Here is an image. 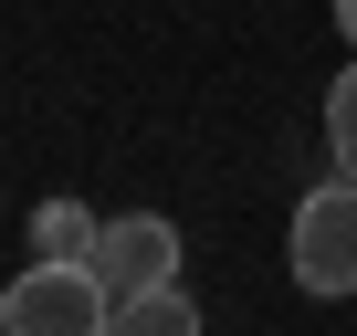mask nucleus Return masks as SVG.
I'll list each match as a JSON object with an SVG mask.
<instances>
[{
  "mask_svg": "<svg viewBox=\"0 0 357 336\" xmlns=\"http://www.w3.org/2000/svg\"><path fill=\"white\" fill-rule=\"evenodd\" d=\"M105 315L116 294L95 284V263H32L0 294V336H105Z\"/></svg>",
  "mask_w": 357,
  "mask_h": 336,
  "instance_id": "nucleus-1",
  "label": "nucleus"
},
{
  "mask_svg": "<svg viewBox=\"0 0 357 336\" xmlns=\"http://www.w3.org/2000/svg\"><path fill=\"white\" fill-rule=\"evenodd\" d=\"M284 252H294V284H305V294H357V179L305 190Z\"/></svg>",
  "mask_w": 357,
  "mask_h": 336,
  "instance_id": "nucleus-2",
  "label": "nucleus"
},
{
  "mask_svg": "<svg viewBox=\"0 0 357 336\" xmlns=\"http://www.w3.org/2000/svg\"><path fill=\"white\" fill-rule=\"evenodd\" d=\"M95 284L126 305V294H158V284H178V221H158V211H126V221H105L95 231Z\"/></svg>",
  "mask_w": 357,
  "mask_h": 336,
  "instance_id": "nucleus-3",
  "label": "nucleus"
},
{
  "mask_svg": "<svg viewBox=\"0 0 357 336\" xmlns=\"http://www.w3.org/2000/svg\"><path fill=\"white\" fill-rule=\"evenodd\" d=\"M105 336H200V305L178 294V284H158V294H126L105 315Z\"/></svg>",
  "mask_w": 357,
  "mask_h": 336,
  "instance_id": "nucleus-4",
  "label": "nucleus"
},
{
  "mask_svg": "<svg viewBox=\"0 0 357 336\" xmlns=\"http://www.w3.org/2000/svg\"><path fill=\"white\" fill-rule=\"evenodd\" d=\"M95 231H105V221H95L84 200H43V211H32V252H43V263H84Z\"/></svg>",
  "mask_w": 357,
  "mask_h": 336,
  "instance_id": "nucleus-5",
  "label": "nucleus"
},
{
  "mask_svg": "<svg viewBox=\"0 0 357 336\" xmlns=\"http://www.w3.org/2000/svg\"><path fill=\"white\" fill-rule=\"evenodd\" d=\"M326 147H336V179H357V63L326 84Z\"/></svg>",
  "mask_w": 357,
  "mask_h": 336,
  "instance_id": "nucleus-6",
  "label": "nucleus"
},
{
  "mask_svg": "<svg viewBox=\"0 0 357 336\" xmlns=\"http://www.w3.org/2000/svg\"><path fill=\"white\" fill-rule=\"evenodd\" d=\"M336 32H347V43H357V0H336Z\"/></svg>",
  "mask_w": 357,
  "mask_h": 336,
  "instance_id": "nucleus-7",
  "label": "nucleus"
}]
</instances>
